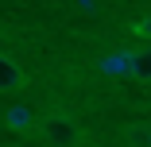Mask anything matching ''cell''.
<instances>
[{
    "mask_svg": "<svg viewBox=\"0 0 151 147\" xmlns=\"http://www.w3.org/2000/svg\"><path fill=\"white\" fill-rule=\"evenodd\" d=\"M39 136L50 147H78L81 143V124L70 112H50L47 120H39Z\"/></svg>",
    "mask_w": 151,
    "mask_h": 147,
    "instance_id": "6da1fadb",
    "label": "cell"
},
{
    "mask_svg": "<svg viewBox=\"0 0 151 147\" xmlns=\"http://www.w3.org/2000/svg\"><path fill=\"white\" fill-rule=\"evenodd\" d=\"M23 81H27L23 66L16 62L12 54H0V93H12V89H19Z\"/></svg>",
    "mask_w": 151,
    "mask_h": 147,
    "instance_id": "7a4b0ae2",
    "label": "cell"
},
{
    "mask_svg": "<svg viewBox=\"0 0 151 147\" xmlns=\"http://www.w3.org/2000/svg\"><path fill=\"white\" fill-rule=\"evenodd\" d=\"M4 120H8V128H12V132H27V128L35 124V120H31V112H27L23 105H12V108L4 112Z\"/></svg>",
    "mask_w": 151,
    "mask_h": 147,
    "instance_id": "3957f363",
    "label": "cell"
},
{
    "mask_svg": "<svg viewBox=\"0 0 151 147\" xmlns=\"http://www.w3.org/2000/svg\"><path fill=\"white\" fill-rule=\"evenodd\" d=\"M128 70H132L136 77H151V47H143V50H136V54H132Z\"/></svg>",
    "mask_w": 151,
    "mask_h": 147,
    "instance_id": "277c9868",
    "label": "cell"
},
{
    "mask_svg": "<svg viewBox=\"0 0 151 147\" xmlns=\"http://www.w3.org/2000/svg\"><path fill=\"white\" fill-rule=\"evenodd\" d=\"M132 31H136L139 39H151V16H143V19H136V23H132Z\"/></svg>",
    "mask_w": 151,
    "mask_h": 147,
    "instance_id": "5b68a950",
    "label": "cell"
}]
</instances>
